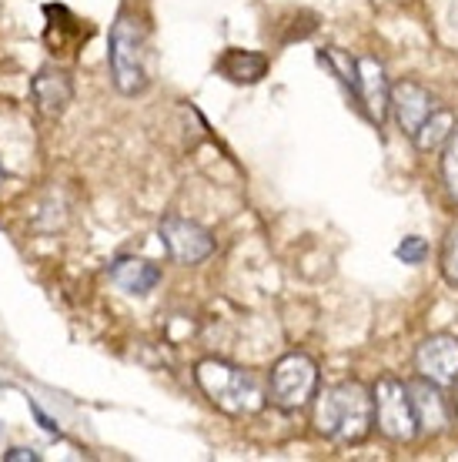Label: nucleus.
Wrapping results in <instances>:
<instances>
[{
  "instance_id": "obj_17",
  "label": "nucleus",
  "mask_w": 458,
  "mask_h": 462,
  "mask_svg": "<svg viewBox=\"0 0 458 462\" xmlns=\"http://www.w3.org/2000/svg\"><path fill=\"white\" fill-rule=\"evenodd\" d=\"M442 272H445V278L458 289V225L448 228L445 245H442Z\"/></svg>"
},
{
  "instance_id": "obj_14",
  "label": "nucleus",
  "mask_w": 458,
  "mask_h": 462,
  "mask_svg": "<svg viewBox=\"0 0 458 462\" xmlns=\"http://www.w3.org/2000/svg\"><path fill=\"white\" fill-rule=\"evenodd\" d=\"M452 131H455V115L442 105L438 111H432V115L425 117V125L415 131L412 141L418 151H438L448 138H452Z\"/></svg>"
},
{
  "instance_id": "obj_1",
  "label": "nucleus",
  "mask_w": 458,
  "mask_h": 462,
  "mask_svg": "<svg viewBox=\"0 0 458 462\" xmlns=\"http://www.w3.org/2000/svg\"><path fill=\"white\" fill-rule=\"evenodd\" d=\"M375 426V399L362 382L328 385L315 402V429L334 442H362Z\"/></svg>"
},
{
  "instance_id": "obj_6",
  "label": "nucleus",
  "mask_w": 458,
  "mask_h": 462,
  "mask_svg": "<svg viewBox=\"0 0 458 462\" xmlns=\"http://www.w3.org/2000/svg\"><path fill=\"white\" fill-rule=\"evenodd\" d=\"M160 242L168 248L178 265H201L205 258L215 254V238L211 231L201 228L197 221L181 218V215H164L160 218Z\"/></svg>"
},
{
  "instance_id": "obj_7",
  "label": "nucleus",
  "mask_w": 458,
  "mask_h": 462,
  "mask_svg": "<svg viewBox=\"0 0 458 462\" xmlns=\"http://www.w3.org/2000/svg\"><path fill=\"white\" fill-rule=\"evenodd\" d=\"M415 369L425 379L438 385H455L458 382V338L448 332L428 336L422 346L415 348Z\"/></svg>"
},
{
  "instance_id": "obj_21",
  "label": "nucleus",
  "mask_w": 458,
  "mask_h": 462,
  "mask_svg": "<svg viewBox=\"0 0 458 462\" xmlns=\"http://www.w3.org/2000/svg\"><path fill=\"white\" fill-rule=\"evenodd\" d=\"M0 185H4V168H0Z\"/></svg>"
},
{
  "instance_id": "obj_18",
  "label": "nucleus",
  "mask_w": 458,
  "mask_h": 462,
  "mask_svg": "<svg viewBox=\"0 0 458 462\" xmlns=\"http://www.w3.org/2000/svg\"><path fill=\"white\" fill-rule=\"evenodd\" d=\"M395 254H398V262H405V265H422L425 254H428V245H425V238H418V235H408V238L395 248Z\"/></svg>"
},
{
  "instance_id": "obj_15",
  "label": "nucleus",
  "mask_w": 458,
  "mask_h": 462,
  "mask_svg": "<svg viewBox=\"0 0 458 462\" xmlns=\"http://www.w3.org/2000/svg\"><path fill=\"white\" fill-rule=\"evenodd\" d=\"M318 60L344 84V91L358 97V58L344 54L338 47H325V51H318Z\"/></svg>"
},
{
  "instance_id": "obj_3",
  "label": "nucleus",
  "mask_w": 458,
  "mask_h": 462,
  "mask_svg": "<svg viewBox=\"0 0 458 462\" xmlns=\"http://www.w3.org/2000/svg\"><path fill=\"white\" fill-rule=\"evenodd\" d=\"M201 393L228 416H254L268 402V389L252 369H241L221 358H205L195 372Z\"/></svg>"
},
{
  "instance_id": "obj_19",
  "label": "nucleus",
  "mask_w": 458,
  "mask_h": 462,
  "mask_svg": "<svg viewBox=\"0 0 458 462\" xmlns=\"http://www.w3.org/2000/svg\"><path fill=\"white\" fill-rule=\"evenodd\" d=\"M31 416L37 419V422H41V429H44V432H50V436H60V426H58V419H50L44 412V409H41V405L34 402V399H31Z\"/></svg>"
},
{
  "instance_id": "obj_11",
  "label": "nucleus",
  "mask_w": 458,
  "mask_h": 462,
  "mask_svg": "<svg viewBox=\"0 0 458 462\" xmlns=\"http://www.w3.org/2000/svg\"><path fill=\"white\" fill-rule=\"evenodd\" d=\"M31 94H34V105L41 115L47 117H60L68 111L70 97H74V84L64 70L58 68H44L34 74V81H31Z\"/></svg>"
},
{
  "instance_id": "obj_13",
  "label": "nucleus",
  "mask_w": 458,
  "mask_h": 462,
  "mask_svg": "<svg viewBox=\"0 0 458 462\" xmlns=\"http://www.w3.org/2000/svg\"><path fill=\"white\" fill-rule=\"evenodd\" d=\"M218 74L228 78L231 84H258L268 74V58L258 51H241V47H228L218 58Z\"/></svg>"
},
{
  "instance_id": "obj_9",
  "label": "nucleus",
  "mask_w": 458,
  "mask_h": 462,
  "mask_svg": "<svg viewBox=\"0 0 458 462\" xmlns=\"http://www.w3.org/2000/svg\"><path fill=\"white\" fill-rule=\"evenodd\" d=\"M438 97L428 88H422L418 81H398L391 84V115L398 121V127L415 138V131L425 125V117L438 111Z\"/></svg>"
},
{
  "instance_id": "obj_12",
  "label": "nucleus",
  "mask_w": 458,
  "mask_h": 462,
  "mask_svg": "<svg viewBox=\"0 0 458 462\" xmlns=\"http://www.w3.org/2000/svg\"><path fill=\"white\" fill-rule=\"evenodd\" d=\"M107 275L117 289L127 291V295H148V291L158 289L160 282V268L148 258H134V254H121L107 265Z\"/></svg>"
},
{
  "instance_id": "obj_5",
  "label": "nucleus",
  "mask_w": 458,
  "mask_h": 462,
  "mask_svg": "<svg viewBox=\"0 0 458 462\" xmlns=\"http://www.w3.org/2000/svg\"><path fill=\"white\" fill-rule=\"evenodd\" d=\"M375 399V426L385 439L391 442H412L418 436V422L412 412V399H408V385L395 375L375 382L371 389Z\"/></svg>"
},
{
  "instance_id": "obj_4",
  "label": "nucleus",
  "mask_w": 458,
  "mask_h": 462,
  "mask_svg": "<svg viewBox=\"0 0 458 462\" xmlns=\"http://www.w3.org/2000/svg\"><path fill=\"white\" fill-rule=\"evenodd\" d=\"M315 389H318V365L305 352H288L285 358H278L268 375V402L285 412L308 405Z\"/></svg>"
},
{
  "instance_id": "obj_8",
  "label": "nucleus",
  "mask_w": 458,
  "mask_h": 462,
  "mask_svg": "<svg viewBox=\"0 0 458 462\" xmlns=\"http://www.w3.org/2000/svg\"><path fill=\"white\" fill-rule=\"evenodd\" d=\"M408 399H412V412L418 422V432L425 436H438L452 426V405H448L442 385L432 379H415L408 382Z\"/></svg>"
},
{
  "instance_id": "obj_20",
  "label": "nucleus",
  "mask_w": 458,
  "mask_h": 462,
  "mask_svg": "<svg viewBox=\"0 0 458 462\" xmlns=\"http://www.w3.org/2000/svg\"><path fill=\"white\" fill-rule=\"evenodd\" d=\"M4 459H7V462H27V459L37 462V459H41V452H34V449H7V452H4Z\"/></svg>"
},
{
  "instance_id": "obj_2",
  "label": "nucleus",
  "mask_w": 458,
  "mask_h": 462,
  "mask_svg": "<svg viewBox=\"0 0 458 462\" xmlns=\"http://www.w3.org/2000/svg\"><path fill=\"white\" fill-rule=\"evenodd\" d=\"M107 64H111V81L121 94L138 97L148 91V27L134 11H121L111 23Z\"/></svg>"
},
{
  "instance_id": "obj_10",
  "label": "nucleus",
  "mask_w": 458,
  "mask_h": 462,
  "mask_svg": "<svg viewBox=\"0 0 458 462\" xmlns=\"http://www.w3.org/2000/svg\"><path fill=\"white\" fill-rule=\"evenodd\" d=\"M358 105L365 107L371 125H385L391 111V84L375 58H358Z\"/></svg>"
},
{
  "instance_id": "obj_16",
  "label": "nucleus",
  "mask_w": 458,
  "mask_h": 462,
  "mask_svg": "<svg viewBox=\"0 0 458 462\" xmlns=\"http://www.w3.org/2000/svg\"><path fill=\"white\" fill-rule=\"evenodd\" d=\"M442 181H445L448 195L458 201V131H452V138L445 141V151H442Z\"/></svg>"
}]
</instances>
